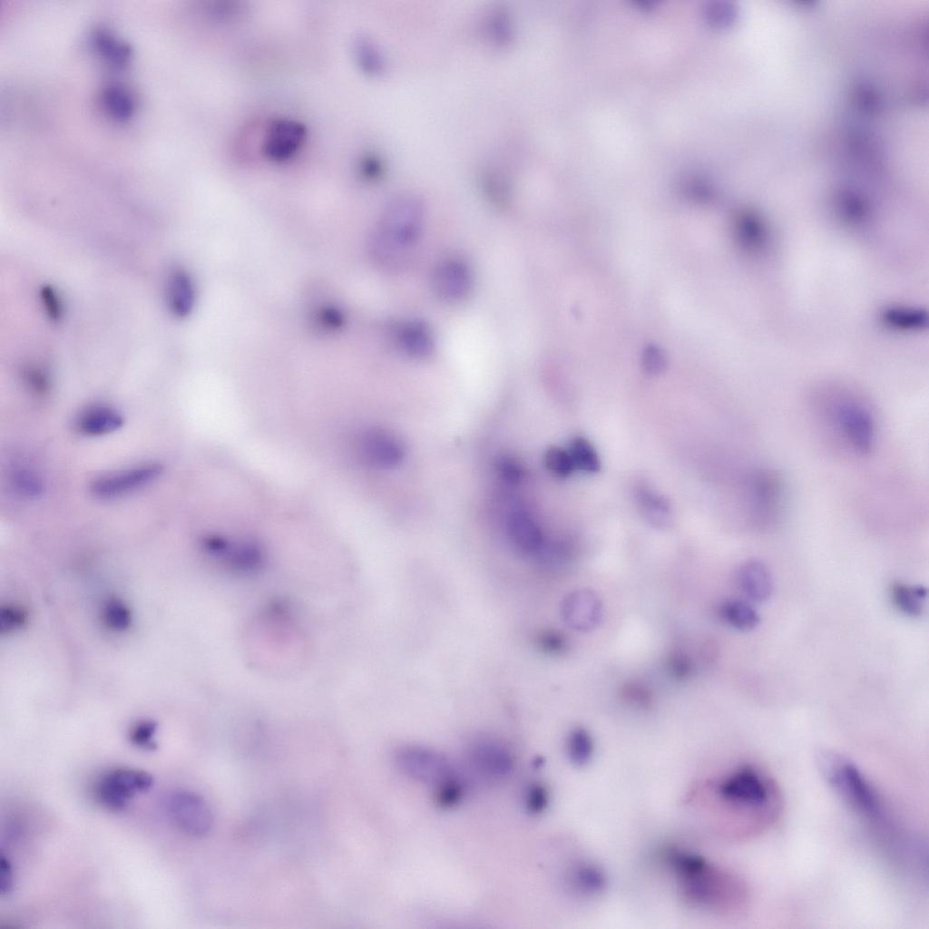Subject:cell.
<instances>
[{"mask_svg": "<svg viewBox=\"0 0 929 929\" xmlns=\"http://www.w3.org/2000/svg\"><path fill=\"white\" fill-rule=\"evenodd\" d=\"M820 770L830 787L856 814L894 861L901 866L914 862L923 846L899 824L865 774L841 754H820Z\"/></svg>", "mask_w": 929, "mask_h": 929, "instance_id": "1", "label": "cell"}, {"mask_svg": "<svg viewBox=\"0 0 929 929\" xmlns=\"http://www.w3.org/2000/svg\"><path fill=\"white\" fill-rule=\"evenodd\" d=\"M661 856L689 906L719 914L741 913L748 906V887L734 873L677 846L665 848Z\"/></svg>", "mask_w": 929, "mask_h": 929, "instance_id": "2", "label": "cell"}, {"mask_svg": "<svg viewBox=\"0 0 929 929\" xmlns=\"http://www.w3.org/2000/svg\"><path fill=\"white\" fill-rule=\"evenodd\" d=\"M714 792L735 823V836L753 837L780 818L783 797L775 779L759 766L740 764L723 774Z\"/></svg>", "mask_w": 929, "mask_h": 929, "instance_id": "3", "label": "cell"}, {"mask_svg": "<svg viewBox=\"0 0 929 929\" xmlns=\"http://www.w3.org/2000/svg\"><path fill=\"white\" fill-rule=\"evenodd\" d=\"M424 219V207L416 197L404 195L389 202L369 238L373 262L386 272L406 270L416 255Z\"/></svg>", "mask_w": 929, "mask_h": 929, "instance_id": "4", "label": "cell"}, {"mask_svg": "<svg viewBox=\"0 0 929 929\" xmlns=\"http://www.w3.org/2000/svg\"><path fill=\"white\" fill-rule=\"evenodd\" d=\"M830 415L840 435L860 455H868L875 442V422L869 408L854 397H840Z\"/></svg>", "mask_w": 929, "mask_h": 929, "instance_id": "5", "label": "cell"}, {"mask_svg": "<svg viewBox=\"0 0 929 929\" xmlns=\"http://www.w3.org/2000/svg\"><path fill=\"white\" fill-rule=\"evenodd\" d=\"M750 516L758 530L772 527L780 513L782 482L779 475L768 468L754 470L748 481Z\"/></svg>", "mask_w": 929, "mask_h": 929, "instance_id": "6", "label": "cell"}, {"mask_svg": "<svg viewBox=\"0 0 929 929\" xmlns=\"http://www.w3.org/2000/svg\"><path fill=\"white\" fill-rule=\"evenodd\" d=\"M153 779L144 770L131 768H116L103 773L97 780L94 794L104 807L120 811L137 794L149 790Z\"/></svg>", "mask_w": 929, "mask_h": 929, "instance_id": "7", "label": "cell"}, {"mask_svg": "<svg viewBox=\"0 0 929 929\" xmlns=\"http://www.w3.org/2000/svg\"><path fill=\"white\" fill-rule=\"evenodd\" d=\"M398 768L407 776L436 788L457 780L454 768L443 755L422 747H406L396 753Z\"/></svg>", "mask_w": 929, "mask_h": 929, "instance_id": "8", "label": "cell"}, {"mask_svg": "<svg viewBox=\"0 0 929 929\" xmlns=\"http://www.w3.org/2000/svg\"><path fill=\"white\" fill-rule=\"evenodd\" d=\"M174 825L184 834L201 837L210 833L213 816L206 800L192 791L173 792L167 804Z\"/></svg>", "mask_w": 929, "mask_h": 929, "instance_id": "9", "label": "cell"}, {"mask_svg": "<svg viewBox=\"0 0 929 929\" xmlns=\"http://www.w3.org/2000/svg\"><path fill=\"white\" fill-rule=\"evenodd\" d=\"M162 473L157 463H145L96 477L90 484L91 494L99 499H112L144 487Z\"/></svg>", "mask_w": 929, "mask_h": 929, "instance_id": "10", "label": "cell"}, {"mask_svg": "<svg viewBox=\"0 0 929 929\" xmlns=\"http://www.w3.org/2000/svg\"><path fill=\"white\" fill-rule=\"evenodd\" d=\"M473 277L469 266L460 259H445L435 267L431 275V288L442 300L456 302L471 291Z\"/></svg>", "mask_w": 929, "mask_h": 929, "instance_id": "11", "label": "cell"}, {"mask_svg": "<svg viewBox=\"0 0 929 929\" xmlns=\"http://www.w3.org/2000/svg\"><path fill=\"white\" fill-rule=\"evenodd\" d=\"M561 615L571 629L581 632L591 631L601 621L602 604L592 590L578 589L562 599Z\"/></svg>", "mask_w": 929, "mask_h": 929, "instance_id": "12", "label": "cell"}, {"mask_svg": "<svg viewBox=\"0 0 929 929\" xmlns=\"http://www.w3.org/2000/svg\"><path fill=\"white\" fill-rule=\"evenodd\" d=\"M472 768L481 776L499 779L512 771L513 757L502 743L489 738L476 740L468 751Z\"/></svg>", "mask_w": 929, "mask_h": 929, "instance_id": "13", "label": "cell"}, {"mask_svg": "<svg viewBox=\"0 0 929 929\" xmlns=\"http://www.w3.org/2000/svg\"><path fill=\"white\" fill-rule=\"evenodd\" d=\"M306 136V128L300 122L288 119L276 120L267 129L263 152L273 161H286L299 150Z\"/></svg>", "mask_w": 929, "mask_h": 929, "instance_id": "14", "label": "cell"}, {"mask_svg": "<svg viewBox=\"0 0 929 929\" xmlns=\"http://www.w3.org/2000/svg\"><path fill=\"white\" fill-rule=\"evenodd\" d=\"M394 346L404 355L416 359L430 357L435 348L432 331L421 321L400 322L391 328Z\"/></svg>", "mask_w": 929, "mask_h": 929, "instance_id": "15", "label": "cell"}, {"mask_svg": "<svg viewBox=\"0 0 929 929\" xmlns=\"http://www.w3.org/2000/svg\"><path fill=\"white\" fill-rule=\"evenodd\" d=\"M361 451L369 464L382 469L397 465L404 456V449L399 440L392 434L380 429H372L363 435Z\"/></svg>", "mask_w": 929, "mask_h": 929, "instance_id": "16", "label": "cell"}, {"mask_svg": "<svg viewBox=\"0 0 929 929\" xmlns=\"http://www.w3.org/2000/svg\"><path fill=\"white\" fill-rule=\"evenodd\" d=\"M506 533L514 549L524 555H537L544 544L542 530L526 511H512L506 519Z\"/></svg>", "mask_w": 929, "mask_h": 929, "instance_id": "17", "label": "cell"}, {"mask_svg": "<svg viewBox=\"0 0 929 929\" xmlns=\"http://www.w3.org/2000/svg\"><path fill=\"white\" fill-rule=\"evenodd\" d=\"M165 299L171 313L177 318L188 317L194 308L196 289L191 275L181 269H174L167 278Z\"/></svg>", "mask_w": 929, "mask_h": 929, "instance_id": "18", "label": "cell"}, {"mask_svg": "<svg viewBox=\"0 0 929 929\" xmlns=\"http://www.w3.org/2000/svg\"><path fill=\"white\" fill-rule=\"evenodd\" d=\"M124 422L121 412L112 406L97 404L83 409L75 420L80 434L101 436L120 429Z\"/></svg>", "mask_w": 929, "mask_h": 929, "instance_id": "19", "label": "cell"}, {"mask_svg": "<svg viewBox=\"0 0 929 929\" xmlns=\"http://www.w3.org/2000/svg\"><path fill=\"white\" fill-rule=\"evenodd\" d=\"M737 581L741 592L753 601H767L773 591L769 570L759 560L744 562L738 569Z\"/></svg>", "mask_w": 929, "mask_h": 929, "instance_id": "20", "label": "cell"}, {"mask_svg": "<svg viewBox=\"0 0 929 929\" xmlns=\"http://www.w3.org/2000/svg\"><path fill=\"white\" fill-rule=\"evenodd\" d=\"M635 499L641 514L651 525L665 529L671 524V506L663 495L641 484L635 487Z\"/></svg>", "mask_w": 929, "mask_h": 929, "instance_id": "21", "label": "cell"}, {"mask_svg": "<svg viewBox=\"0 0 929 929\" xmlns=\"http://www.w3.org/2000/svg\"><path fill=\"white\" fill-rule=\"evenodd\" d=\"M927 590L922 585L897 582L891 588L893 603L899 611L907 616L920 615L924 611Z\"/></svg>", "mask_w": 929, "mask_h": 929, "instance_id": "22", "label": "cell"}, {"mask_svg": "<svg viewBox=\"0 0 929 929\" xmlns=\"http://www.w3.org/2000/svg\"><path fill=\"white\" fill-rule=\"evenodd\" d=\"M719 613L729 626L741 631L756 628L760 618L755 608L746 601L732 599L724 601Z\"/></svg>", "mask_w": 929, "mask_h": 929, "instance_id": "23", "label": "cell"}, {"mask_svg": "<svg viewBox=\"0 0 929 929\" xmlns=\"http://www.w3.org/2000/svg\"><path fill=\"white\" fill-rule=\"evenodd\" d=\"M569 878L571 886L581 895H598L606 886L603 871L593 864H578L571 870Z\"/></svg>", "mask_w": 929, "mask_h": 929, "instance_id": "24", "label": "cell"}, {"mask_svg": "<svg viewBox=\"0 0 929 929\" xmlns=\"http://www.w3.org/2000/svg\"><path fill=\"white\" fill-rule=\"evenodd\" d=\"M568 452L575 470L595 474L601 469V461L592 444L583 436H575L570 442Z\"/></svg>", "mask_w": 929, "mask_h": 929, "instance_id": "25", "label": "cell"}, {"mask_svg": "<svg viewBox=\"0 0 929 929\" xmlns=\"http://www.w3.org/2000/svg\"><path fill=\"white\" fill-rule=\"evenodd\" d=\"M567 755L570 760L577 766H583L588 763L593 754L594 745L590 733L582 729H573L566 744Z\"/></svg>", "mask_w": 929, "mask_h": 929, "instance_id": "26", "label": "cell"}, {"mask_svg": "<svg viewBox=\"0 0 929 929\" xmlns=\"http://www.w3.org/2000/svg\"><path fill=\"white\" fill-rule=\"evenodd\" d=\"M756 216L748 211L739 213L735 220V234L741 245L757 249L764 242L761 228Z\"/></svg>", "mask_w": 929, "mask_h": 929, "instance_id": "27", "label": "cell"}, {"mask_svg": "<svg viewBox=\"0 0 929 929\" xmlns=\"http://www.w3.org/2000/svg\"><path fill=\"white\" fill-rule=\"evenodd\" d=\"M11 483L15 490L25 497H36L43 491V482L39 474L31 468L19 466L11 474Z\"/></svg>", "mask_w": 929, "mask_h": 929, "instance_id": "28", "label": "cell"}, {"mask_svg": "<svg viewBox=\"0 0 929 929\" xmlns=\"http://www.w3.org/2000/svg\"><path fill=\"white\" fill-rule=\"evenodd\" d=\"M544 464L551 473L559 477H567L575 470L568 450L558 446H551L545 451Z\"/></svg>", "mask_w": 929, "mask_h": 929, "instance_id": "29", "label": "cell"}, {"mask_svg": "<svg viewBox=\"0 0 929 929\" xmlns=\"http://www.w3.org/2000/svg\"><path fill=\"white\" fill-rule=\"evenodd\" d=\"M885 321L898 328H912L921 327L923 316L920 311L891 308L884 314Z\"/></svg>", "mask_w": 929, "mask_h": 929, "instance_id": "30", "label": "cell"}, {"mask_svg": "<svg viewBox=\"0 0 929 929\" xmlns=\"http://www.w3.org/2000/svg\"><path fill=\"white\" fill-rule=\"evenodd\" d=\"M641 365L648 374L657 375L665 369L667 360L661 350L656 347H649L643 351Z\"/></svg>", "mask_w": 929, "mask_h": 929, "instance_id": "31", "label": "cell"}, {"mask_svg": "<svg viewBox=\"0 0 929 929\" xmlns=\"http://www.w3.org/2000/svg\"><path fill=\"white\" fill-rule=\"evenodd\" d=\"M156 726L152 722H142L135 726L131 732V741L137 747L142 748H153V735Z\"/></svg>", "mask_w": 929, "mask_h": 929, "instance_id": "32", "label": "cell"}, {"mask_svg": "<svg viewBox=\"0 0 929 929\" xmlns=\"http://www.w3.org/2000/svg\"><path fill=\"white\" fill-rule=\"evenodd\" d=\"M622 697L630 704L647 707L650 702V694L646 687L638 683H629L622 689Z\"/></svg>", "mask_w": 929, "mask_h": 929, "instance_id": "33", "label": "cell"}, {"mask_svg": "<svg viewBox=\"0 0 929 929\" xmlns=\"http://www.w3.org/2000/svg\"><path fill=\"white\" fill-rule=\"evenodd\" d=\"M669 670L678 680H685L691 675L692 662L690 659L682 652H675L670 657Z\"/></svg>", "mask_w": 929, "mask_h": 929, "instance_id": "34", "label": "cell"}, {"mask_svg": "<svg viewBox=\"0 0 929 929\" xmlns=\"http://www.w3.org/2000/svg\"><path fill=\"white\" fill-rule=\"evenodd\" d=\"M41 297L47 315L52 319H58L62 316L63 308L62 301L55 290L50 287H44L42 288Z\"/></svg>", "mask_w": 929, "mask_h": 929, "instance_id": "35", "label": "cell"}, {"mask_svg": "<svg viewBox=\"0 0 929 929\" xmlns=\"http://www.w3.org/2000/svg\"><path fill=\"white\" fill-rule=\"evenodd\" d=\"M498 472L501 476L510 483H516L520 480L522 471L519 464L512 458L502 457L497 463Z\"/></svg>", "mask_w": 929, "mask_h": 929, "instance_id": "36", "label": "cell"}, {"mask_svg": "<svg viewBox=\"0 0 929 929\" xmlns=\"http://www.w3.org/2000/svg\"><path fill=\"white\" fill-rule=\"evenodd\" d=\"M14 886V872L9 859L2 853L0 858V892L8 895Z\"/></svg>", "mask_w": 929, "mask_h": 929, "instance_id": "37", "label": "cell"}, {"mask_svg": "<svg viewBox=\"0 0 929 929\" xmlns=\"http://www.w3.org/2000/svg\"><path fill=\"white\" fill-rule=\"evenodd\" d=\"M542 647L550 652L561 651L565 646V641L563 637L556 632H546L541 638L540 641Z\"/></svg>", "mask_w": 929, "mask_h": 929, "instance_id": "38", "label": "cell"}, {"mask_svg": "<svg viewBox=\"0 0 929 929\" xmlns=\"http://www.w3.org/2000/svg\"><path fill=\"white\" fill-rule=\"evenodd\" d=\"M529 807L534 811H540L545 807L547 796L543 788L535 787L531 790L528 797Z\"/></svg>", "mask_w": 929, "mask_h": 929, "instance_id": "39", "label": "cell"}]
</instances>
